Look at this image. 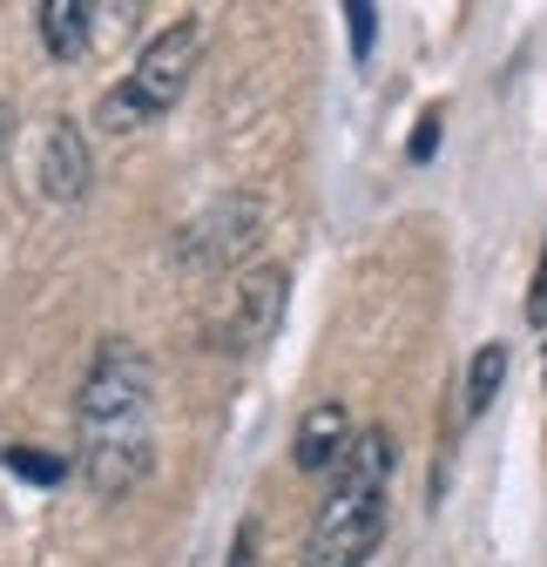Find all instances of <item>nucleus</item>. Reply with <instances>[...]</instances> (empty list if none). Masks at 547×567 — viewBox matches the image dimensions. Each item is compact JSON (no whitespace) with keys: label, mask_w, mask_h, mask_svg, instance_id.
<instances>
[{"label":"nucleus","mask_w":547,"mask_h":567,"mask_svg":"<svg viewBox=\"0 0 547 567\" xmlns=\"http://www.w3.org/2000/svg\"><path fill=\"white\" fill-rule=\"evenodd\" d=\"M149 405H156L149 359L128 338H102L75 392V440H82L75 473L89 480L95 501H122L128 486H143L149 453H156Z\"/></svg>","instance_id":"1"},{"label":"nucleus","mask_w":547,"mask_h":567,"mask_svg":"<svg viewBox=\"0 0 547 567\" xmlns=\"http://www.w3.org/2000/svg\"><path fill=\"white\" fill-rule=\"evenodd\" d=\"M385 473H392V440L372 425L338 460V486L324 493V507L311 520L305 567H365V554L385 540Z\"/></svg>","instance_id":"2"},{"label":"nucleus","mask_w":547,"mask_h":567,"mask_svg":"<svg viewBox=\"0 0 547 567\" xmlns=\"http://www.w3.org/2000/svg\"><path fill=\"white\" fill-rule=\"evenodd\" d=\"M196 54H203V21L196 14H183V21H169L149 48H143V61L128 68V82H115L109 95H102V128H143V122H156L163 109H176V95H183V82L196 75Z\"/></svg>","instance_id":"3"},{"label":"nucleus","mask_w":547,"mask_h":567,"mask_svg":"<svg viewBox=\"0 0 547 567\" xmlns=\"http://www.w3.org/2000/svg\"><path fill=\"white\" fill-rule=\"evenodd\" d=\"M285 291H291V277H285L278 264H257V270L237 284V298H230L224 344H230V351H264L270 331H278V318H285Z\"/></svg>","instance_id":"4"},{"label":"nucleus","mask_w":547,"mask_h":567,"mask_svg":"<svg viewBox=\"0 0 547 567\" xmlns=\"http://www.w3.org/2000/svg\"><path fill=\"white\" fill-rule=\"evenodd\" d=\"M250 244H257V203L230 196V203H217L210 217H203V224L183 237V257H196V264H224V257H237V250H250Z\"/></svg>","instance_id":"5"},{"label":"nucleus","mask_w":547,"mask_h":567,"mask_svg":"<svg viewBox=\"0 0 547 567\" xmlns=\"http://www.w3.org/2000/svg\"><path fill=\"white\" fill-rule=\"evenodd\" d=\"M352 453V419H345V405H311L305 412V425H298V446H291V460H298V473H324V466H338Z\"/></svg>","instance_id":"6"},{"label":"nucleus","mask_w":547,"mask_h":567,"mask_svg":"<svg viewBox=\"0 0 547 567\" xmlns=\"http://www.w3.org/2000/svg\"><path fill=\"white\" fill-rule=\"evenodd\" d=\"M41 189H48L54 203H75V196L89 189V142H82V128H75V122H54V128H48Z\"/></svg>","instance_id":"7"},{"label":"nucleus","mask_w":547,"mask_h":567,"mask_svg":"<svg viewBox=\"0 0 547 567\" xmlns=\"http://www.w3.org/2000/svg\"><path fill=\"white\" fill-rule=\"evenodd\" d=\"M34 21H41V48L54 61H75L89 48V8H82V0H41Z\"/></svg>","instance_id":"8"},{"label":"nucleus","mask_w":547,"mask_h":567,"mask_svg":"<svg viewBox=\"0 0 547 567\" xmlns=\"http://www.w3.org/2000/svg\"><path fill=\"white\" fill-rule=\"evenodd\" d=\"M500 379H507V344H481V359H473V372H466V412L473 419L494 405Z\"/></svg>","instance_id":"9"},{"label":"nucleus","mask_w":547,"mask_h":567,"mask_svg":"<svg viewBox=\"0 0 547 567\" xmlns=\"http://www.w3.org/2000/svg\"><path fill=\"white\" fill-rule=\"evenodd\" d=\"M0 466L21 473V480H34V486H61V480H68V460H54V453H41V446H8V453H0Z\"/></svg>","instance_id":"10"},{"label":"nucleus","mask_w":547,"mask_h":567,"mask_svg":"<svg viewBox=\"0 0 547 567\" xmlns=\"http://www.w3.org/2000/svg\"><path fill=\"white\" fill-rule=\"evenodd\" d=\"M345 21H352V54L365 61V54H372V34H379V8H365V0H352V8H345Z\"/></svg>","instance_id":"11"},{"label":"nucleus","mask_w":547,"mask_h":567,"mask_svg":"<svg viewBox=\"0 0 547 567\" xmlns=\"http://www.w3.org/2000/svg\"><path fill=\"white\" fill-rule=\"evenodd\" d=\"M230 567H257V520L237 527V540H230Z\"/></svg>","instance_id":"12"},{"label":"nucleus","mask_w":547,"mask_h":567,"mask_svg":"<svg viewBox=\"0 0 547 567\" xmlns=\"http://www.w3.org/2000/svg\"><path fill=\"white\" fill-rule=\"evenodd\" d=\"M527 318H534V324H547V257H540V270H534V291H527Z\"/></svg>","instance_id":"13"},{"label":"nucleus","mask_w":547,"mask_h":567,"mask_svg":"<svg viewBox=\"0 0 547 567\" xmlns=\"http://www.w3.org/2000/svg\"><path fill=\"white\" fill-rule=\"evenodd\" d=\"M433 142H440V115H426V122H420V135H413V163H426V156H433Z\"/></svg>","instance_id":"14"},{"label":"nucleus","mask_w":547,"mask_h":567,"mask_svg":"<svg viewBox=\"0 0 547 567\" xmlns=\"http://www.w3.org/2000/svg\"><path fill=\"white\" fill-rule=\"evenodd\" d=\"M0 128H8V115H0Z\"/></svg>","instance_id":"15"}]
</instances>
